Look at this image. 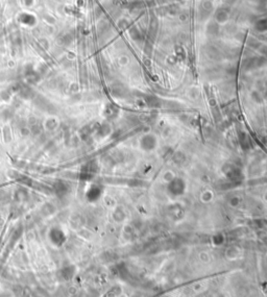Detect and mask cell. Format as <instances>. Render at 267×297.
Returning a JSON list of instances; mask_svg holds the SVG:
<instances>
[{"label": "cell", "instance_id": "6da1fadb", "mask_svg": "<svg viewBox=\"0 0 267 297\" xmlns=\"http://www.w3.org/2000/svg\"><path fill=\"white\" fill-rule=\"evenodd\" d=\"M49 240L53 245L62 246L66 242V235L60 228L53 227L49 232Z\"/></svg>", "mask_w": 267, "mask_h": 297}, {"label": "cell", "instance_id": "7a4b0ae2", "mask_svg": "<svg viewBox=\"0 0 267 297\" xmlns=\"http://www.w3.org/2000/svg\"><path fill=\"white\" fill-rule=\"evenodd\" d=\"M74 274V270H73V267H66L64 269H62V271H60V275H62V278L65 279V280H69L71 279V277L73 276Z\"/></svg>", "mask_w": 267, "mask_h": 297}, {"label": "cell", "instance_id": "3957f363", "mask_svg": "<svg viewBox=\"0 0 267 297\" xmlns=\"http://www.w3.org/2000/svg\"><path fill=\"white\" fill-rule=\"evenodd\" d=\"M44 124L47 130H54L59 125V120H56V118H50V119L46 120Z\"/></svg>", "mask_w": 267, "mask_h": 297}, {"label": "cell", "instance_id": "277c9868", "mask_svg": "<svg viewBox=\"0 0 267 297\" xmlns=\"http://www.w3.org/2000/svg\"><path fill=\"white\" fill-rule=\"evenodd\" d=\"M0 297H13V296H12V294L9 292H2V293H0Z\"/></svg>", "mask_w": 267, "mask_h": 297}]
</instances>
